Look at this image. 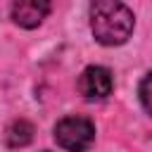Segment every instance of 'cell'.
<instances>
[{"label": "cell", "instance_id": "obj_1", "mask_svg": "<svg viewBox=\"0 0 152 152\" xmlns=\"http://www.w3.org/2000/svg\"><path fill=\"white\" fill-rule=\"evenodd\" d=\"M135 26L133 12L121 0H93L90 2V31L102 45H121L131 38Z\"/></svg>", "mask_w": 152, "mask_h": 152}, {"label": "cell", "instance_id": "obj_2", "mask_svg": "<svg viewBox=\"0 0 152 152\" xmlns=\"http://www.w3.org/2000/svg\"><path fill=\"white\" fill-rule=\"evenodd\" d=\"M55 140L69 152H86L95 140V126L86 116H64L55 126Z\"/></svg>", "mask_w": 152, "mask_h": 152}, {"label": "cell", "instance_id": "obj_3", "mask_svg": "<svg viewBox=\"0 0 152 152\" xmlns=\"http://www.w3.org/2000/svg\"><path fill=\"white\" fill-rule=\"evenodd\" d=\"M114 90V76L107 66H86L78 76V93L88 100H102L112 95Z\"/></svg>", "mask_w": 152, "mask_h": 152}, {"label": "cell", "instance_id": "obj_4", "mask_svg": "<svg viewBox=\"0 0 152 152\" xmlns=\"http://www.w3.org/2000/svg\"><path fill=\"white\" fill-rule=\"evenodd\" d=\"M50 12V0H12V19L21 28H36Z\"/></svg>", "mask_w": 152, "mask_h": 152}, {"label": "cell", "instance_id": "obj_5", "mask_svg": "<svg viewBox=\"0 0 152 152\" xmlns=\"http://www.w3.org/2000/svg\"><path fill=\"white\" fill-rule=\"evenodd\" d=\"M33 140V124L26 119H14L5 131V142L10 147H24Z\"/></svg>", "mask_w": 152, "mask_h": 152}, {"label": "cell", "instance_id": "obj_6", "mask_svg": "<svg viewBox=\"0 0 152 152\" xmlns=\"http://www.w3.org/2000/svg\"><path fill=\"white\" fill-rule=\"evenodd\" d=\"M138 95H140V102H142L145 112L152 114V71L140 81V90H138Z\"/></svg>", "mask_w": 152, "mask_h": 152}, {"label": "cell", "instance_id": "obj_7", "mask_svg": "<svg viewBox=\"0 0 152 152\" xmlns=\"http://www.w3.org/2000/svg\"><path fill=\"white\" fill-rule=\"evenodd\" d=\"M43 152H48V150H43Z\"/></svg>", "mask_w": 152, "mask_h": 152}]
</instances>
